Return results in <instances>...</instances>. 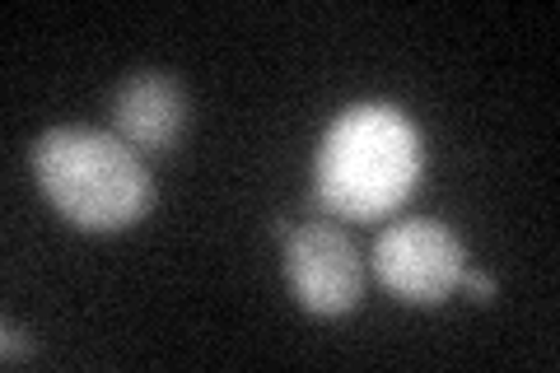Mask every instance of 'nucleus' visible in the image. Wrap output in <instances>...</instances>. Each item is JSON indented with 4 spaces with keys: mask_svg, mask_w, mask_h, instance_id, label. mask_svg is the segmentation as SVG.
<instances>
[{
    "mask_svg": "<svg viewBox=\"0 0 560 373\" xmlns=\"http://www.w3.org/2000/svg\"><path fill=\"white\" fill-rule=\"evenodd\" d=\"M425 177V136L397 103H350L313 154V191L337 220L370 224L411 201Z\"/></svg>",
    "mask_w": 560,
    "mask_h": 373,
    "instance_id": "obj_1",
    "label": "nucleus"
},
{
    "mask_svg": "<svg viewBox=\"0 0 560 373\" xmlns=\"http://www.w3.org/2000/svg\"><path fill=\"white\" fill-rule=\"evenodd\" d=\"M43 201L80 234H127L154 206V177L127 140L98 127H47L28 145Z\"/></svg>",
    "mask_w": 560,
    "mask_h": 373,
    "instance_id": "obj_2",
    "label": "nucleus"
},
{
    "mask_svg": "<svg viewBox=\"0 0 560 373\" xmlns=\"http://www.w3.org/2000/svg\"><path fill=\"white\" fill-rule=\"evenodd\" d=\"M370 266H374L378 285L388 290L397 304L440 308L463 285L467 243L458 238V229L434 220V215L397 220L374 238Z\"/></svg>",
    "mask_w": 560,
    "mask_h": 373,
    "instance_id": "obj_3",
    "label": "nucleus"
},
{
    "mask_svg": "<svg viewBox=\"0 0 560 373\" xmlns=\"http://www.w3.org/2000/svg\"><path fill=\"white\" fill-rule=\"evenodd\" d=\"M276 234H285L280 266L290 299L308 317H350L364 304V257L346 229L308 220L294 229L276 224Z\"/></svg>",
    "mask_w": 560,
    "mask_h": 373,
    "instance_id": "obj_4",
    "label": "nucleus"
},
{
    "mask_svg": "<svg viewBox=\"0 0 560 373\" xmlns=\"http://www.w3.org/2000/svg\"><path fill=\"white\" fill-rule=\"evenodd\" d=\"M113 131L145 159V154H173L187 136V89L168 70H131L113 89Z\"/></svg>",
    "mask_w": 560,
    "mask_h": 373,
    "instance_id": "obj_5",
    "label": "nucleus"
},
{
    "mask_svg": "<svg viewBox=\"0 0 560 373\" xmlns=\"http://www.w3.org/2000/svg\"><path fill=\"white\" fill-rule=\"evenodd\" d=\"M0 360H5V364L33 360V336H28V327L14 323V317H5V323H0Z\"/></svg>",
    "mask_w": 560,
    "mask_h": 373,
    "instance_id": "obj_6",
    "label": "nucleus"
},
{
    "mask_svg": "<svg viewBox=\"0 0 560 373\" xmlns=\"http://www.w3.org/2000/svg\"><path fill=\"white\" fill-rule=\"evenodd\" d=\"M458 290H467L471 299H477V304H490V299H495V280H490L486 271H471V266H467V271H463V285Z\"/></svg>",
    "mask_w": 560,
    "mask_h": 373,
    "instance_id": "obj_7",
    "label": "nucleus"
}]
</instances>
